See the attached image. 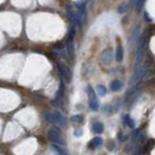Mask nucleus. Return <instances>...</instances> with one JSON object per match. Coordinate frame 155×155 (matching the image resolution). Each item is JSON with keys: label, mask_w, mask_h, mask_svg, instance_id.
<instances>
[{"label": "nucleus", "mask_w": 155, "mask_h": 155, "mask_svg": "<svg viewBox=\"0 0 155 155\" xmlns=\"http://www.w3.org/2000/svg\"><path fill=\"white\" fill-rule=\"evenodd\" d=\"M46 118H47V120L49 121L51 123L57 125V126H65L66 125L65 117L59 113V111L46 114Z\"/></svg>", "instance_id": "1"}, {"label": "nucleus", "mask_w": 155, "mask_h": 155, "mask_svg": "<svg viewBox=\"0 0 155 155\" xmlns=\"http://www.w3.org/2000/svg\"><path fill=\"white\" fill-rule=\"evenodd\" d=\"M48 136H49V141H52V143L64 144V139H63V137H62V133L58 127L56 126L51 127V129L49 130Z\"/></svg>", "instance_id": "2"}, {"label": "nucleus", "mask_w": 155, "mask_h": 155, "mask_svg": "<svg viewBox=\"0 0 155 155\" xmlns=\"http://www.w3.org/2000/svg\"><path fill=\"white\" fill-rule=\"evenodd\" d=\"M87 94H88V99H89V108L93 111H97L99 109V101L96 97L94 89L91 86L87 87Z\"/></svg>", "instance_id": "3"}, {"label": "nucleus", "mask_w": 155, "mask_h": 155, "mask_svg": "<svg viewBox=\"0 0 155 155\" xmlns=\"http://www.w3.org/2000/svg\"><path fill=\"white\" fill-rule=\"evenodd\" d=\"M101 61L103 62L105 65H111L114 59V51L111 49H106L101 52L100 55Z\"/></svg>", "instance_id": "4"}, {"label": "nucleus", "mask_w": 155, "mask_h": 155, "mask_svg": "<svg viewBox=\"0 0 155 155\" xmlns=\"http://www.w3.org/2000/svg\"><path fill=\"white\" fill-rule=\"evenodd\" d=\"M58 69L59 71H60V74L62 76V78L64 79V81L69 84L71 81H72V72H71V69L67 67L66 65H63V64H60L58 63Z\"/></svg>", "instance_id": "5"}, {"label": "nucleus", "mask_w": 155, "mask_h": 155, "mask_svg": "<svg viewBox=\"0 0 155 155\" xmlns=\"http://www.w3.org/2000/svg\"><path fill=\"white\" fill-rule=\"evenodd\" d=\"M74 35H75V30L74 28H72L70 32H69L68 39H67V52L70 57H74Z\"/></svg>", "instance_id": "6"}, {"label": "nucleus", "mask_w": 155, "mask_h": 155, "mask_svg": "<svg viewBox=\"0 0 155 155\" xmlns=\"http://www.w3.org/2000/svg\"><path fill=\"white\" fill-rule=\"evenodd\" d=\"M148 73V70L146 68H140L139 70L135 71V74L134 76L132 77V80H131V84H137L138 81H140L141 80H143V79L146 77V74Z\"/></svg>", "instance_id": "7"}, {"label": "nucleus", "mask_w": 155, "mask_h": 155, "mask_svg": "<svg viewBox=\"0 0 155 155\" xmlns=\"http://www.w3.org/2000/svg\"><path fill=\"white\" fill-rule=\"evenodd\" d=\"M102 144H103V139L101 137H95L88 143L87 146L91 149H95L97 147H100Z\"/></svg>", "instance_id": "8"}, {"label": "nucleus", "mask_w": 155, "mask_h": 155, "mask_svg": "<svg viewBox=\"0 0 155 155\" xmlns=\"http://www.w3.org/2000/svg\"><path fill=\"white\" fill-rule=\"evenodd\" d=\"M62 97H63V85L60 84V87L57 91V95H56V98L55 100L52 102V105L54 107H59L61 105V102H62Z\"/></svg>", "instance_id": "9"}, {"label": "nucleus", "mask_w": 155, "mask_h": 155, "mask_svg": "<svg viewBox=\"0 0 155 155\" xmlns=\"http://www.w3.org/2000/svg\"><path fill=\"white\" fill-rule=\"evenodd\" d=\"M123 57H124L123 47L120 44H118L116 49H115V60H116L117 62H121L123 60Z\"/></svg>", "instance_id": "10"}, {"label": "nucleus", "mask_w": 155, "mask_h": 155, "mask_svg": "<svg viewBox=\"0 0 155 155\" xmlns=\"http://www.w3.org/2000/svg\"><path fill=\"white\" fill-rule=\"evenodd\" d=\"M110 87H111V90L114 91V92H117V91H120L122 89L123 87V84L120 81L118 80H114L111 82L110 84Z\"/></svg>", "instance_id": "11"}, {"label": "nucleus", "mask_w": 155, "mask_h": 155, "mask_svg": "<svg viewBox=\"0 0 155 155\" xmlns=\"http://www.w3.org/2000/svg\"><path fill=\"white\" fill-rule=\"evenodd\" d=\"M92 131L95 134H101L104 132V124L102 122H95L92 125Z\"/></svg>", "instance_id": "12"}, {"label": "nucleus", "mask_w": 155, "mask_h": 155, "mask_svg": "<svg viewBox=\"0 0 155 155\" xmlns=\"http://www.w3.org/2000/svg\"><path fill=\"white\" fill-rule=\"evenodd\" d=\"M124 122L128 127H130V128H134L135 125H136L135 124V121L133 120V118H132L129 114H127L124 116Z\"/></svg>", "instance_id": "13"}, {"label": "nucleus", "mask_w": 155, "mask_h": 155, "mask_svg": "<svg viewBox=\"0 0 155 155\" xmlns=\"http://www.w3.org/2000/svg\"><path fill=\"white\" fill-rule=\"evenodd\" d=\"M96 90H97V93L100 95V96H105V95L107 94V88L105 85H102V84L98 85Z\"/></svg>", "instance_id": "14"}, {"label": "nucleus", "mask_w": 155, "mask_h": 155, "mask_svg": "<svg viewBox=\"0 0 155 155\" xmlns=\"http://www.w3.org/2000/svg\"><path fill=\"white\" fill-rule=\"evenodd\" d=\"M71 120L73 121V122L81 123L82 121H84V116H82L81 114H76V115H73V116L71 117Z\"/></svg>", "instance_id": "15"}, {"label": "nucleus", "mask_w": 155, "mask_h": 155, "mask_svg": "<svg viewBox=\"0 0 155 155\" xmlns=\"http://www.w3.org/2000/svg\"><path fill=\"white\" fill-rule=\"evenodd\" d=\"M141 138H143V136H141V131L140 130H135L134 133H133V140L138 141L141 140Z\"/></svg>", "instance_id": "16"}, {"label": "nucleus", "mask_w": 155, "mask_h": 155, "mask_svg": "<svg viewBox=\"0 0 155 155\" xmlns=\"http://www.w3.org/2000/svg\"><path fill=\"white\" fill-rule=\"evenodd\" d=\"M51 150L54 151L55 154H57V155H63V151H62L60 148L56 146V144H52V146H51Z\"/></svg>", "instance_id": "17"}, {"label": "nucleus", "mask_w": 155, "mask_h": 155, "mask_svg": "<svg viewBox=\"0 0 155 155\" xmlns=\"http://www.w3.org/2000/svg\"><path fill=\"white\" fill-rule=\"evenodd\" d=\"M144 0H137L136 1V9H137V11L138 12H140L141 9H143V6H144Z\"/></svg>", "instance_id": "18"}, {"label": "nucleus", "mask_w": 155, "mask_h": 155, "mask_svg": "<svg viewBox=\"0 0 155 155\" xmlns=\"http://www.w3.org/2000/svg\"><path fill=\"white\" fill-rule=\"evenodd\" d=\"M128 9H129V5L123 4V5L119 6V8H118V13H120V14H123V13L128 11Z\"/></svg>", "instance_id": "19"}, {"label": "nucleus", "mask_w": 155, "mask_h": 155, "mask_svg": "<svg viewBox=\"0 0 155 155\" xmlns=\"http://www.w3.org/2000/svg\"><path fill=\"white\" fill-rule=\"evenodd\" d=\"M82 134H84V130L81 129V128H77V129H75L74 131V136L75 137H81Z\"/></svg>", "instance_id": "20"}, {"label": "nucleus", "mask_w": 155, "mask_h": 155, "mask_svg": "<svg viewBox=\"0 0 155 155\" xmlns=\"http://www.w3.org/2000/svg\"><path fill=\"white\" fill-rule=\"evenodd\" d=\"M118 139L121 140V141H124V137H123L122 133H119V135H118Z\"/></svg>", "instance_id": "21"}]
</instances>
